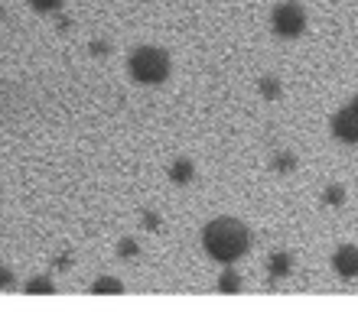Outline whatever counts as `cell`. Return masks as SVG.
I'll return each mask as SVG.
<instances>
[{"instance_id": "3", "label": "cell", "mask_w": 358, "mask_h": 315, "mask_svg": "<svg viewBox=\"0 0 358 315\" xmlns=\"http://www.w3.org/2000/svg\"><path fill=\"white\" fill-rule=\"evenodd\" d=\"M303 23H306V13H303L300 3H283V7H277V13H273V29H277L280 36H296V33H303Z\"/></svg>"}, {"instance_id": "7", "label": "cell", "mask_w": 358, "mask_h": 315, "mask_svg": "<svg viewBox=\"0 0 358 315\" xmlns=\"http://www.w3.org/2000/svg\"><path fill=\"white\" fill-rule=\"evenodd\" d=\"M173 176H189V163H176V169H173Z\"/></svg>"}, {"instance_id": "8", "label": "cell", "mask_w": 358, "mask_h": 315, "mask_svg": "<svg viewBox=\"0 0 358 315\" xmlns=\"http://www.w3.org/2000/svg\"><path fill=\"white\" fill-rule=\"evenodd\" d=\"M29 289H33V293H43V289H52V286H46V279H33V286Z\"/></svg>"}, {"instance_id": "4", "label": "cell", "mask_w": 358, "mask_h": 315, "mask_svg": "<svg viewBox=\"0 0 358 315\" xmlns=\"http://www.w3.org/2000/svg\"><path fill=\"white\" fill-rule=\"evenodd\" d=\"M332 263H336V273H339V277H345V279L358 277V247H352V244L339 247Z\"/></svg>"}, {"instance_id": "6", "label": "cell", "mask_w": 358, "mask_h": 315, "mask_svg": "<svg viewBox=\"0 0 358 315\" xmlns=\"http://www.w3.org/2000/svg\"><path fill=\"white\" fill-rule=\"evenodd\" d=\"M29 3H33L36 10H56L62 0H29Z\"/></svg>"}, {"instance_id": "5", "label": "cell", "mask_w": 358, "mask_h": 315, "mask_svg": "<svg viewBox=\"0 0 358 315\" xmlns=\"http://www.w3.org/2000/svg\"><path fill=\"white\" fill-rule=\"evenodd\" d=\"M336 133L342 140H358V111H342L336 117Z\"/></svg>"}, {"instance_id": "1", "label": "cell", "mask_w": 358, "mask_h": 315, "mask_svg": "<svg viewBox=\"0 0 358 315\" xmlns=\"http://www.w3.org/2000/svg\"><path fill=\"white\" fill-rule=\"evenodd\" d=\"M202 241H206V251L215 260H238L248 251L251 234H248V228L241 221H235V218H215L212 224H206Z\"/></svg>"}, {"instance_id": "2", "label": "cell", "mask_w": 358, "mask_h": 315, "mask_svg": "<svg viewBox=\"0 0 358 315\" xmlns=\"http://www.w3.org/2000/svg\"><path fill=\"white\" fill-rule=\"evenodd\" d=\"M131 72L137 82H163L166 72H170V59L163 49H153V46H143L134 52L131 59Z\"/></svg>"}]
</instances>
